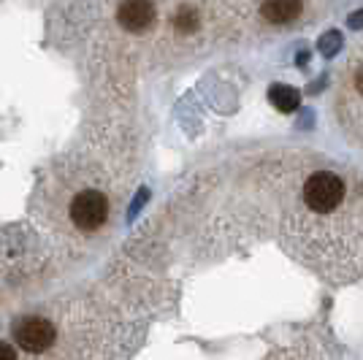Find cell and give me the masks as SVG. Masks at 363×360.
<instances>
[{
	"label": "cell",
	"instance_id": "3",
	"mask_svg": "<svg viewBox=\"0 0 363 360\" xmlns=\"http://www.w3.org/2000/svg\"><path fill=\"white\" fill-rule=\"evenodd\" d=\"M14 339L28 352H44L55 344V325L44 317H22L14 325Z\"/></svg>",
	"mask_w": 363,
	"mask_h": 360
},
{
	"label": "cell",
	"instance_id": "4",
	"mask_svg": "<svg viewBox=\"0 0 363 360\" xmlns=\"http://www.w3.org/2000/svg\"><path fill=\"white\" fill-rule=\"evenodd\" d=\"M117 22H120L125 30L141 33L147 30L152 22H155V6L147 0H130V3H122L120 11H117Z\"/></svg>",
	"mask_w": 363,
	"mask_h": 360
},
{
	"label": "cell",
	"instance_id": "5",
	"mask_svg": "<svg viewBox=\"0 0 363 360\" xmlns=\"http://www.w3.org/2000/svg\"><path fill=\"white\" fill-rule=\"evenodd\" d=\"M260 14L266 16L269 22H290V19H296L301 14V3H296V0H272V3H266L260 9Z\"/></svg>",
	"mask_w": 363,
	"mask_h": 360
},
{
	"label": "cell",
	"instance_id": "7",
	"mask_svg": "<svg viewBox=\"0 0 363 360\" xmlns=\"http://www.w3.org/2000/svg\"><path fill=\"white\" fill-rule=\"evenodd\" d=\"M174 22H177V28H179V30L190 33L193 28H196V14H193L190 9H182L179 14H177V19H174Z\"/></svg>",
	"mask_w": 363,
	"mask_h": 360
},
{
	"label": "cell",
	"instance_id": "11",
	"mask_svg": "<svg viewBox=\"0 0 363 360\" xmlns=\"http://www.w3.org/2000/svg\"><path fill=\"white\" fill-rule=\"evenodd\" d=\"M350 22H352V28H361V25H363V11H361V14H352V19H350Z\"/></svg>",
	"mask_w": 363,
	"mask_h": 360
},
{
	"label": "cell",
	"instance_id": "6",
	"mask_svg": "<svg viewBox=\"0 0 363 360\" xmlns=\"http://www.w3.org/2000/svg\"><path fill=\"white\" fill-rule=\"evenodd\" d=\"M269 101L279 111H296L298 103H301V95H298V90L288 87V84H274L269 90Z\"/></svg>",
	"mask_w": 363,
	"mask_h": 360
},
{
	"label": "cell",
	"instance_id": "1",
	"mask_svg": "<svg viewBox=\"0 0 363 360\" xmlns=\"http://www.w3.org/2000/svg\"><path fill=\"white\" fill-rule=\"evenodd\" d=\"M342 196H345V184L336 174H328V171L312 174L303 184V203L318 214L336 209L342 203Z\"/></svg>",
	"mask_w": 363,
	"mask_h": 360
},
{
	"label": "cell",
	"instance_id": "9",
	"mask_svg": "<svg viewBox=\"0 0 363 360\" xmlns=\"http://www.w3.org/2000/svg\"><path fill=\"white\" fill-rule=\"evenodd\" d=\"M0 360H16V349L6 342H0Z\"/></svg>",
	"mask_w": 363,
	"mask_h": 360
},
{
	"label": "cell",
	"instance_id": "2",
	"mask_svg": "<svg viewBox=\"0 0 363 360\" xmlns=\"http://www.w3.org/2000/svg\"><path fill=\"white\" fill-rule=\"evenodd\" d=\"M106 214H108V203L106 198H104V193H98V190H84L71 203V220L82 230H98V227L106 223Z\"/></svg>",
	"mask_w": 363,
	"mask_h": 360
},
{
	"label": "cell",
	"instance_id": "10",
	"mask_svg": "<svg viewBox=\"0 0 363 360\" xmlns=\"http://www.w3.org/2000/svg\"><path fill=\"white\" fill-rule=\"evenodd\" d=\"M355 87H358V92L363 95V68L358 71V74H355Z\"/></svg>",
	"mask_w": 363,
	"mask_h": 360
},
{
	"label": "cell",
	"instance_id": "8",
	"mask_svg": "<svg viewBox=\"0 0 363 360\" xmlns=\"http://www.w3.org/2000/svg\"><path fill=\"white\" fill-rule=\"evenodd\" d=\"M339 41H342V38H339V33H331V35H325V38H323V52H325V55L336 52V49H339Z\"/></svg>",
	"mask_w": 363,
	"mask_h": 360
}]
</instances>
